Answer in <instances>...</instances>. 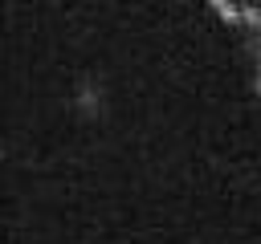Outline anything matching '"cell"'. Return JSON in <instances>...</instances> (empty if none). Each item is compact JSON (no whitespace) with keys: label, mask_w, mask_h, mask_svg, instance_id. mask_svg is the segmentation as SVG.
Here are the masks:
<instances>
[{"label":"cell","mask_w":261,"mask_h":244,"mask_svg":"<svg viewBox=\"0 0 261 244\" xmlns=\"http://www.w3.org/2000/svg\"><path fill=\"white\" fill-rule=\"evenodd\" d=\"M253 85H257V94H261V69H257V81H253Z\"/></svg>","instance_id":"6da1fadb"}]
</instances>
